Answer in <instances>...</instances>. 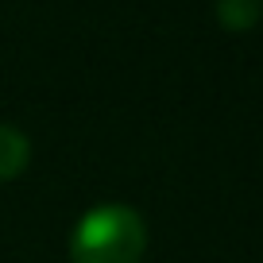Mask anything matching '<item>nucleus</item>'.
Here are the masks:
<instances>
[{
    "label": "nucleus",
    "mask_w": 263,
    "mask_h": 263,
    "mask_svg": "<svg viewBox=\"0 0 263 263\" xmlns=\"http://www.w3.org/2000/svg\"><path fill=\"white\" fill-rule=\"evenodd\" d=\"M217 20L229 31H248L259 20V0H217Z\"/></svg>",
    "instance_id": "obj_3"
},
{
    "label": "nucleus",
    "mask_w": 263,
    "mask_h": 263,
    "mask_svg": "<svg viewBox=\"0 0 263 263\" xmlns=\"http://www.w3.org/2000/svg\"><path fill=\"white\" fill-rule=\"evenodd\" d=\"M27 159H31L27 136L20 128H12V124H0V182L16 178V174L27 166Z\"/></svg>",
    "instance_id": "obj_2"
},
{
    "label": "nucleus",
    "mask_w": 263,
    "mask_h": 263,
    "mask_svg": "<svg viewBox=\"0 0 263 263\" xmlns=\"http://www.w3.org/2000/svg\"><path fill=\"white\" fill-rule=\"evenodd\" d=\"M147 252V224L132 205H93L70 236L74 263H140Z\"/></svg>",
    "instance_id": "obj_1"
}]
</instances>
